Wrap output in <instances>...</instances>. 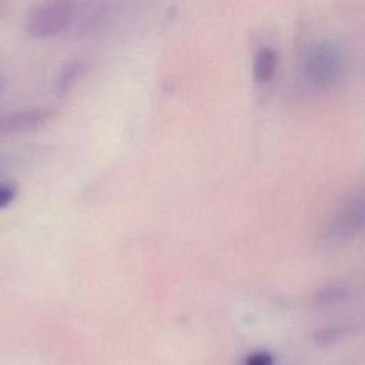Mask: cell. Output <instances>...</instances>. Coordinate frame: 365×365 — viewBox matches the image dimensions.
Masks as SVG:
<instances>
[{
    "label": "cell",
    "instance_id": "cell-2",
    "mask_svg": "<svg viewBox=\"0 0 365 365\" xmlns=\"http://www.w3.org/2000/svg\"><path fill=\"white\" fill-rule=\"evenodd\" d=\"M365 232V187L352 194L328 220L324 237L329 242H345Z\"/></svg>",
    "mask_w": 365,
    "mask_h": 365
},
{
    "label": "cell",
    "instance_id": "cell-3",
    "mask_svg": "<svg viewBox=\"0 0 365 365\" xmlns=\"http://www.w3.org/2000/svg\"><path fill=\"white\" fill-rule=\"evenodd\" d=\"M341 53L332 43L315 44L305 58V76L319 90L332 88L341 76Z\"/></svg>",
    "mask_w": 365,
    "mask_h": 365
},
{
    "label": "cell",
    "instance_id": "cell-4",
    "mask_svg": "<svg viewBox=\"0 0 365 365\" xmlns=\"http://www.w3.org/2000/svg\"><path fill=\"white\" fill-rule=\"evenodd\" d=\"M51 113L46 108L20 110L0 115V138L24 134L43 127L50 120Z\"/></svg>",
    "mask_w": 365,
    "mask_h": 365
},
{
    "label": "cell",
    "instance_id": "cell-8",
    "mask_svg": "<svg viewBox=\"0 0 365 365\" xmlns=\"http://www.w3.org/2000/svg\"><path fill=\"white\" fill-rule=\"evenodd\" d=\"M245 365H274V362L267 352H254L247 356Z\"/></svg>",
    "mask_w": 365,
    "mask_h": 365
},
{
    "label": "cell",
    "instance_id": "cell-5",
    "mask_svg": "<svg viewBox=\"0 0 365 365\" xmlns=\"http://www.w3.org/2000/svg\"><path fill=\"white\" fill-rule=\"evenodd\" d=\"M278 68V54L272 47H261L252 60V78L258 84L269 83Z\"/></svg>",
    "mask_w": 365,
    "mask_h": 365
},
{
    "label": "cell",
    "instance_id": "cell-1",
    "mask_svg": "<svg viewBox=\"0 0 365 365\" xmlns=\"http://www.w3.org/2000/svg\"><path fill=\"white\" fill-rule=\"evenodd\" d=\"M78 3L76 0H41L29 13L26 33L33 38H48L71 27Z\"/></svg>",
    "mask_w": 365,
    "mask_h": 365
},
{
    "label": "cell",
    "instance_id": "cell-6",
    "mask_svg": "<svg viewBox=\"0 0 365 365\" xmlns=\"http://www.w3.org/2000/svg\"><path fill=\"white\" fill-rule=\"evenodd\" d=\"M84 68L86 66L81 60H73L67 63L57 78L56 88L58 94H66L68 90H71L73 86L78 81V78L83 76Z\"/></svg>",
    "mask_w": 365,
    "mask_h": 365
},
{
    "label": "cell",
    "instance_id": "cell-7",
    "mask_svg": "<svg viewBox=\"0 0 365 365\" xmlns=\"http://www.w3.org/2000/svg\"><path fill=\"white\" fill-rule=\"evenodd\" d=\"M17 188L11 182H0V210L11 204L16 198Z\"/></svg>",
    "mask_w": 365,
    "mask_h": 365
}]
</instances>
